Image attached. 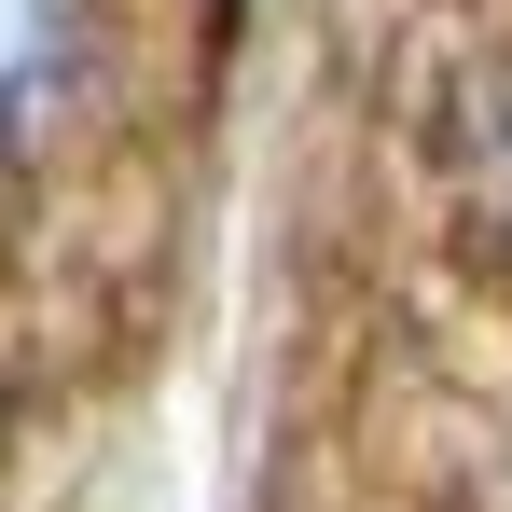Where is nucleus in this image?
<instances>
[{"label": "nucleus", "mask_w": 512, "mask_h": 512, "mask_svg": "<svg viewBox=\"0 0 512 512\" xmlns=\"http://www.w3.org/2000/svg\"><path fill=\"white\" fill-rule=\"evenodd\" d=\"M111 84V0H0V167L56 153Z\"/></svg>", "instance_id": "nucleus-1"}]
</instances>
